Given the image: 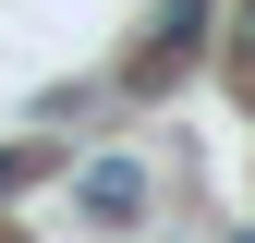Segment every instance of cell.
I'll return each mask as SVG.
<instances>
[{
	"mask_svg": "<svg viewBox=\"0 0 255 243\" xmlns=\"http://www.w3.org/2000/svg\"><path fill=\"white\" fill-rule=\"evenodd\" d=\"M134 207H146V170L134 158H98V170H85V219H134Z\"/></svg>",
	"mask_w": 255,
	"mask_h": 243,
	"instance_id": "cell-1",
	"label": "cell"
},
{
	"mask_svg": "<svg viewBox=\"0 0 255 243\" xmlns=\"http://www.w3.org/2000/svg\"><path fill=\"white\" fill-rule=\"evenodd\" d=\"M243 73H255V0H243Z\"/></svg>",
	"mask_w": 255,
	"mask_h": 243,
	"instance_id": "cell-2",
	"label": "cell"
}]
</instances>
